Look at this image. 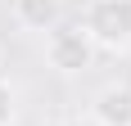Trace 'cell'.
<instances>
[{
  "mask_svg": "<svg viewBox=\"0 0 131 126\" xmlns=\"http://www.w3.org/2000/svg\"><path fill=\"white\" fill-rule=\"evenodd\" d=\"M81 27L95 41V50L127 54L131 50V0H91Z\"/></svg>",
  "mask_w": 131,
  "mask_h": 126,
  "instance_id": "1",
  "label": "cell"
},
{
  "mask_svg": "<svg viewBox=\"0 0 131 126\" xmlns=\"http://www.w3.org/2000/svg\"><path fill=\"white\" fill-rule=\"evenodd\" d=\"M14 18H18V27H27V32L50 36L54 27L63 23V0H14Z\"/></svg>",
  "mask_w": 131,
  "mask_h": 126,
  "instance_id": "3",
  "label": "cell"
},
{
  "mask_svg": "<svg viewBox=\"0 0 131 126\" xmlns=\"http://www.w3.org/2000/svg\"><path fill=\"white\" fill-rule=\"evenodd\" d=\"M91 117L100 126H131V86H104L91 104Z\"/></svg>",
  "mask_w": 131,
  "mask_h": 126,
  "instance_id": "4",
  "label": "cell"
},
{
  "mask_svg": "<svg viewBox=\"0 0 131 126\" xmlns=\"http://www.w3.org/2000/svg\"><path fill=\"white\" fill-rule=\"evenodd\" d=\"M0 63H5V54H0Z\"/></svg>",
  "mask_w": 131,
  "mask_h": 126,
  "instance_id": "7",
  "label": "cell"
},
{
  "mask_svg": "<svg viewBox=\"0 0 131 126\" xmlns=\"http://www.w3.org/2000/svg\"><path fill=\"white\" fill-rule=\"evenodd\" d=\"M63 126H100V122H95V117H68Z\"/></svg>",
  "mask_w": 131,
  "mask_h": 126,
  "instance_id": "6",
  "label": "cell"
},
{
  "mask_svg": "<svg viewBox=\"0 0 131 126\" xmlns=\"http://www.w3.org/2000/svg\"><path fill=\"white\" fill-rule=\"evenodd\" d=\"M95 41L86 36V27L81 23H59L45 36V63H50L54 72H86L95 63Z\"/></svg>",
  "mask_w": 131,
  "mask_h": 126,
  "instance_id": "2",
  "label": "cell"
},
{
  "mask_svg": "<svg viewBox=\"0 0 131 126\" xmlns=\"http://www.w3.org/2000/svg\"><path fill=\"white\" fill-rule=\"evenodd\" d=\"M18 122V90L0 77V126H14Z\"/></svg>",
  "mask_w": 131,
  "mask_h": 126,
  "instance_id": "5",
  "label": "cell"
}]
</instances>
